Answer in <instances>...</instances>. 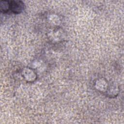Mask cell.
Returning <instances> with one entry per match:
<instances>
[{"instance_id":"cell-1","label":"cell","mask_w":124,"mask_h":124,"mask_svg":"<svg viewBox=\"0 0 124 124\" xmlns=\"http://www.w3.org/2000/svg\"><path fill=\"white\" fill-rule=\"evenodd\" d=\"M24 8V4L21 1H9V12L11 11L14 14H18L22 12Z\"/></svg>"},{"instance_id":"cell-2","label":"cell","mask_w":124,"mask_h":124,"mask_svg":"<svg viewBox=\"0 0 124 124\" xmlns=\"http://www.w3.org/2000/svg\"><path fill=\"white\" fill-rule=\"evenodd\" d=\"M21 75L28 82H33L37 78L35 71L29 67H26L21 70Z\"/></svg>"},{"instance_id":"cell-3","label":"cell","mask_w":124,"mask_h":124,"mask_svg":"<svg viewBox=\"0 0 124 124\" xmlns=\"http://www.w3.org/2000/svg\"><path fill=\"white\" fill-rule=\"evenodd\" d=\"M95 86H96V89L101 92L107 93L109 88L108 83L107 80H105V79L103 78H101L96 80Z\"/></svg>"}]
</instances>
